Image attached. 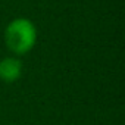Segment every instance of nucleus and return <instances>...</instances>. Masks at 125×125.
Returning <instances> with one entry per match:
<instances>
[{
    "mask_svg": "<svg viewBox=\"0 0 125 125\" xmlns=\"http://www.w3.org/2000/svg\"><path fill=\"white\" fill-rule=\"evenodd\" d=\"M5 41L13 53L25 54L37 41V30L34 24L25 18L13 19L5 31Z\"/></svg>",
    "mask_w": 125,
    "mask_h": 125,
    "instance_id": "obj_1",
    "label": "nucleus"
},
{
    "mask_svg": "<svg viewBox=\"0 0 125 125\" xmlns=\"http://www.w3.org/2000/svg\"><path fill=\"white\" fill-rule=\"evenodd\" d=\"M22 63L16 57H5L0 62V80L5 83H13L21 77Z\"/></svg>",
    "mask_w": 125,
    "mask_h": 125,
    "instance_id": "obj_2",
    "label": "nucleus"
}]
</instances>
